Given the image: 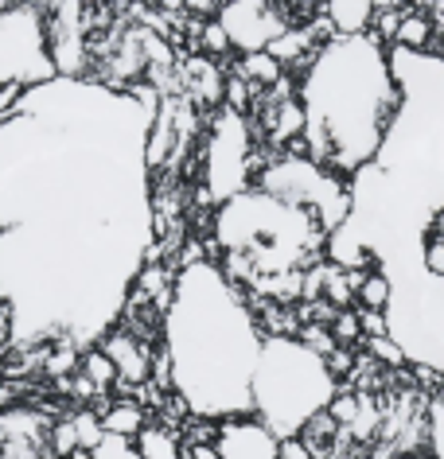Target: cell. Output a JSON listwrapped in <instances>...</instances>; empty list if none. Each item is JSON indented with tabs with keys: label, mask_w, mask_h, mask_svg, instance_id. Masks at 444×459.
Masks as SVG:
<instances>
[{
	"label": "cell",
	"mask_w": 444,
	"mask_h": 459,
	"mask_svg": "<svg viewBox=\"0 0 444 459\" xmlns=\"http://www.w3.org/2000/svg\"><path fill=\"white\" fill-rule=\"evenodd\" d=\"M161 94L98 78L24 90L0 121V319L13 347H98L156 249L144 141Z\"/></svg>",
	"instance_id": "cell-1"
},
{
	"label": "cell",
	"mask_w": 444,
	"mask_h": 459,
	"mask_svg": "<svg viewBox=\"0 0 444 459\" xmlns=\"http://www.w3.org/2000/svg\"><path fill=\"white\" fill-rule=\"evenodd\" d=\"M164 362L172 394L196 420H242L254 417V370L261 335L246 292L234 289L214 261L179 269L172 281V304L161 319Z\"/></svg>",
	"instance_id": "cell-2"
},
{
	"label": "cell",
	"mask_w": 444,
	"mask_h": 459,
	"mask_svg": "<svg viewBox=\"0 0 444 459\" xmlns=\"http://www.w3.org/2000/svg\"><path fill=\"white\" fill-rule=\"evenodd\" d=\"M386 51L390 48L374 36L332 39L316 51L309 74L300 78V106L309 125L332 141V171L339 179L374 164L402 106Z\"/></svg>",
	"instance_id": "cell-3"
},
{
	"label": "cell",
	"mask_w": 444,
	"mask_h": 459,
	"mask_svg": "<svg viewBox=\"0 0 444 459\" xmlns=\"http://www.w3.org/2000/svg\"><path fill=\"white\" fill-rule=\"evenodd\" d=\"M214 246L222 254H246L257 277L289 269H312L324 261L327 234L316 226L309 211L269 199L266 191L249 187L231 203L214 206Z\"/></svg>",
	"instance_id": "cell-4"
},
{
	"label": "cell",
	"mask_w": 444,
	"mask_h": 459,
	"mask_svg": "<svg viewBox=\"0 0 444 459\" xmlns=\"http://www.w3.org/2000/svg\"><path fill=\"white\" fill-rule=\"evenodd\" d=\"M339 382L324 370V359L304 351L296 339H266L254 370V420H261L277 440H289L327 409Z\"/></svg>",
	"instance_id": "cell-5"
},
{
	"label": "cell",
	"mask_w": 444,
	"mask_h": 459,
	"mask_svg": "<svg viewBox=\"0 0 444 459\" xmlns=\"http://www.w3.org/2000/svg\"><path fill=\"white\" fill-rule=\"evenodd\" d=\"M254 133L242 113L214 109L207 121V136L196 148L203 183H199V203H231L234 195L254 187Z\"/></svg>",
	"instance_id": "cell-6"
},
{
	"label": "cell",
	"mask_w": 444,
	"mask_h": 459,
	"mask_svg": "<svg viewBox=\"0 0 444 459\" xmlns=\"http://www.w3.org/2000/svg\"><path fill=\"white\" fill-rule=\"evenodd\" d=\"M59 78L48 48L43 4H0V90L43 86Z\"/></svg>",
	"instance_id": "cell-7"
},
{
	"label": "cell",
	"mask_w": 444,
	"mask_h": 459,
	"mask_svg": "<svg viewBox=\"0 0 444 459\" xmlns=\"http://www.w3.org/2000/svg\"><path fill=\"white\" fill-rule=\"evenodd\" d=\"M219 28L231 39V51L254 55L269 51V43L289 28L284 4H257V0H238V4H219Z\"/></svg>",
	"instance_id": "cell-8"
},
{
	"label": "cell",
	"mask_w": 444,
	"mask_h": 459,
	"mask_svg": "<svg viewBox=\"0 0 444 459\" xmlns=\"http://www.w3.org/2000/svg\"><path fill=\"white\" fill-rule=\"evenodd\" d=\"M184 459H277V436L254 417L219 420L214 444L184 447Z\"/></svg>",
	"instance_id": "cell-9"
},
{
	"label": "cell",
	"mask_w": 444,
	"mask_h": 459,
	"mask_svg": "<svg viewBox=\"0 0 444 459\" xmlns=\"http://www.w3.org/2000/svg\"><path fill=\"white\" fill-rule=\"evenodd\" d=\"M98 351L113 362V370H118V385L141 389V385L152 382V351H148V342L136 339L133 331L113 327L109 335L98 342Z\"/></svg>",
	"instance_id": "cell-10"
},
{
	"label": "cell",
	"mask_w": 444,
	"mask_h": 459,
	"mask_svg": "<svg viewBox=\"0 0 444 459\" xmlns=\"http://www.w3.org/2000/svg\"><path fill=\"white\" fill-rule=\"evenodd\" d=\"M324 20L332 24L335 39L370 36L374 4H370V0H332V4H324Z\"/></svg>",
	"instance_id": "cell-11"
},
{
	"label": "cell",
	"mask_w": 444,
	"mask_h": 459,
	"mask_svg": "<svg viewBox=\"0 0 444 459\" xmlns=\"http://www.w3.org/2000/svg\"><path fill=\"white\" fill-rule=\"evenodd\" d=\"M98 420H101V432L113 436V440H136V436L144 432V405L141 401H133V397H118V401H109L106 409L98 412Z\"/></svg>",
	"instance_id": "cell-12"
},
{
	"label": "cell",
	"mask_w": 444,
	"mask_h": 459,
	"mask_svg": "<svg viewBox=\"0 0 444 459\" xmlns=\"http://www.w3.org/2000/svg\"><path fill=\"white\" fill-rule=\"evenodd\" d=\"M432 43H437V28L425 8H405L402 24H397V36H394V48L402 51H414V55H429Z\"/></svg>",
	"instance_id": "cell-13"
},
{
	"label": "cell",
	"mask_w": 444,
	"mask_h": 459,
	"mask_svg": "<svg viewBox=\"0 0 444 459\" xmlns=\"http://www.w3.org/2000/svg\"><path fill=\"white\" fill-rule=\"evenodd\" d=\"M226 74H238L246 86H254V90H269L284 74V66L273 59L269 51H254V55H238V63Z\"/></svg>",
	"instance_id": "cell-14"
},
{
	"label": "cell",
	"mask_w": 444,
	"mask_h": 459,
	"mask_svg": "<svg viewBox=\"0 0 444 459\" xmlns=\"http://www.w3.org/2000/svg\"><path fill=\"white\" fill-rule=\"evenodd\" d=\"M390 296H394V289H390V281H386V273L370 269L367 281H362V289L355 292V300H359L362 312H386V307H390Z\"/></svg>",
	"instance_id": "cell-15"
},
{
	"label": "cell",
	"mask_w": 444,
	"mask_h": 459,
	"mask_svg": "<svg viewBox=\"0 0 444 459\" xmlns=\"http://www.w3.org/2000/svg\"><path fill=\"white\" fill-rule=\"evenodd\" d=\"M425 447L429 459H444V397L432 394L425 409Z\"/></svg>",
	"instance_id": "cell-16"
},
{
	"label": "cell",
	"mask_w": 444,
	"mask_h": 459,
	"mask_svg": "<svg viewBox=\"0 0 444 459\" xmlns=\"http://www.w3.org/2000/svg\"><path fill=\"white\" fill-rule=\"evenodd\" d=\"M324 300L335 307V312H351V304H355V292H351V284H347V273L332 265L327 261V273H324Z\"/></svg>",
	"instance_id": "cell-17"
},
{
	"label": "cell",
	"mask_w": 444,
	"mask_h": 459,
	"mask_svg": "<svg viewBox=\"0 0 444 459\" xmlns=\"http://www.w3.org/2000/svg\"><path fill=\"white\" fill-rule=\"evenodd\" d=\"M83 377L90 382V389H109V385H118V370H113V362L106 359L101 351H86L83 354Z\"/></svg>",
	"instance_id": "cell-18"
},
{
	"label": "cell",
	"mask_w": 444,
	"mask_h": 459,
	"mask_svg": "<svg viewBox=\"0 0 444 459\" xmlns=\"http://www.w3.org/2000/svg\"><path fill=\"white\" fill-rule=\"evenodd\" d=\"M359 409H362V394H355L351 385H339L335 389V397L327 401V417H332L339 429H351L359 417Z\"/></svg>",
	"instance_id": "cell-19"
},
{
	"label": "cell",
	"mask_w": 444,
	"mask_h": 459,
	"mask_svg": "<svg viewBox=\"0 0 444 459\" xmlns=\"http://www.w3.org/2000/svg\"><path fill=\"white\" fill-rule=\"evenodd\" d=\"M74 436H78V452H94V447L106 440V432H101V420H98V412H90V409H78L74 412Z\"/></svg>",
	"instance_id": "cell-20"
},
{
	"label": "cell",
	"mask_w": 444,
	"mask_h": 459,
	"mask_svg": "<svg viewBox=\"0 0 444 459\" xmlns=\"http://www.w3.org/2000/svg\"><path fill=\"white\" fill-rule=\"evenodd\" d=\"M362 347H367V354L382 366V370H402V366L409 362V359H405V351L397 347V342H394L390 335H386V339H367Z\"/></svg>",
	"instance_id": "cell-21"
},
{
	"label": "cell",
	"mask_w": 444,
	"mask_h": 459,
	"mask_svg": "<svg viewBox=\"0 0 444 459\" xmlns=\"http://www.w3.org/2000/svg\"><path fill=\"white\" fill-rule=\"evenodd\" d=\"M296 342H300L304 351H312L316 359H327V354L335 351V339H332V331L320 327V324H304L300 331H296Z\"/></svg>",
	"instance_id": "cell-22"
},
{
	"label": "cell",
	"mask_w": 444,
	"mask_h": 459,
	"mask_svg": "<svg viewBox=\"0 0 444 459\" xmlns=\"http://www.w3.org/2000/svg\"><path fill=\"white\" fill-rule=\"evenodd\" d=\"M327 331H332L335 347H351V351H355V342H362V331H359V316L355 312H339Z\"/></svg>",
	"instance_id": "cell-23"
},
{
	"label": "cell",
	"mask_w": 444,
	"mask_h": 459,
	"mask_svg": "<svg viewBox=\"0 0 444 459\" xmlns=\"http://www.w3.org/2000/svg\"><path fill=\"white\" fill-rule=\"evenodd\" d=\"M90 459H141V452H136L129 440H113V436H106V440L90 452Z\"/></svg>",
	"instance_id": "cell-24"
},
{
	"label": "cell",
	"mask_w": 444,
	"mask_h": 459,
	"mask_svg": "<svg viewBox=\"0 0 444 459\" xmlns=\"http://www.w3.org/2000/svg\"><path fill=\"white\" fill-rule=\"evenodd\" d=\"M359 331H362V342L367 339H386L390 335V319H386V312H362L359 307Z\"/></svg>",
	"instance_id": "cell-25"
},
{
	"label": "cell",
	"mask_w": 444,
	"mask_h": 459,
	"mask_svg": "<svg viewBox=\"0 0 444 459\" xmlns=\"http://www.w3.org/2000/svg\"><path fill=\"white\" fill-rule=\"evenodd\" d=\"M324 370L332 374L335 382H339V377H351V370H355V351H351V347H335L324 359Z\"/></svg>",
	"instance_id": "cell-26"
},
{
	"label": "cell",
	"mask_w": 444,
	"mask_h": 459,
	"mask_svg": "<svg viewBox=\"0 0 444 459\" xmlns=\"http://www.w3.org/2000/svg\"><path fill=\"white\" fill-rule=\"evenodd\" d=\"M277 459H316V455L296 436H289V440H277Z\"/></svg>",
	"instance_id": "cell-27"
},
{
	"label": "cell",
	"mask_w": 444,
	"mask_h": 459,
	"mask_svg": "<svg viewBox=\"0 0 444 459\" xmlns=\"http://www.w3.org/2000/svg\"><path fill=\"white\" fill-rule=\"evenodd\" d=\"M4 351H13V342H8V327H4V319H0V354Z\"/></svg>",
	"instance_id": "cell-28"
},
{
	"label": "cell",
	"mask_w": 444,
	"mask_h": 459,
	"mask_svg": "<svg viewBox=\"0 0 444 459\" xmlns=\"http://www.w3.org/2000/svg\"><path fill=\"white\" fill-rule=\"evenodd\" d=\"M71 459H90V455H86V452H74V455H71Z\"/></svg>",
	"instance_id": "cell-29"
},
{
	"label": "cell",
	"mask_w": 444,
	"mask_h": 459,
	"mask_svg": "<svg viewBox=\"0 0 444 459\" xmlns=\"http://www.w3.org/2000/svg\"><path fill=\"white\" fill-rule=\"evenodd\" d=\"M440 397H444V385H440Z\"/></svg>",
	"instance_id": "cell-30"
}]
</instances>
